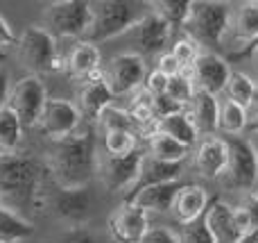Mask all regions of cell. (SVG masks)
<instances>
[{"label":"cell","instance_id":"obj_1","mask_svg":"<svg viewBox=\"0 0 258 243\" xmlns=\"http://www.w3.org/2000/svg\"><path fill=\"white\" fill-rule=\"evenodd\" d=\"M48 168L21 153L0 155V207L30 221L32 214L48 205L45 193Z\"/></svg>","mask_w":258,"mask_h":243},{"label":"cell","instance_id":"obj_2","mask_svg":"<svg viewBox=\"0 0 258 243\" xmlns=\"http://www.w3.org/2000/svg\"><path fill=\"white\" fill-rule=\"evenodd\" d=\"M95 159L98 139L93 127L82 121V125L68 139L52 143L45 155V168L59 189H80L95 175Z\"/></svg>","mask_w":258,"mask_h":243},{"label":"cell","instance_id":"obj_3","mask_svg":"<svg viewBox=\"0 0 258 243\" xmlns=\"http://www.w3.org/2000/svg\"><path fill=\"white\" fill-rule=\"evenodd\" d=\"M91 18L89 27L82 41L98 45L102 41L120 39L122 34L143 16L145 12H138L136 3H127V0H100V3H89Z\"/></svg>","mask_w":258,"mask_h":243},{"label":"cell","instance_id":"obj_4","mask_svg":"<svg viewBox=\"0 0 258 243\" xmlns=\"http://www.w3.org/2000/svg\"><path fill=\"white\" fill-rule=\"evenodd\" d=\"M16 59L23 68L30 71V75H43V73H57L66 68V57H61L57 48V39L48 34L41 25H30L18 34Z\"/></svg>","mask_w":258,"mask_h":243},{"label":"cell","instance_id":"obj_5","mask_svg":"<svg viewBox=\"0 0 258 243\" xmlns=\"http://www.w3.org/2000/svg\"><path fill=\"white\" fill-rule=\"evenodd\" d=\"M229 12L231 5L220 0H192L188 18L181 30L190 36L197 45L209 48H222L224 34L229 25Z\"/></svg>","mask_w":258,"mask_h":243},{"label":"cell","instance_id":"obj_6","mask_svg":"<svg viewBox=\"0 0 258 243\" xmlns=\"http://www.w3.org/2000/svg\"><path fill=\"white\" fill-rule=\"evenodd\" d=\"M227 166L218 177L229 191H251L258 186V157L247 136H224Z\"/></svg>","mask_w":258,"mask_h":243},{"label":"cell","instance_id":"obj_7","mask_svg":"<svg viewBox=\"0 0 258 243\" xmlns=\"http://www.w3.org/2000/svg\"><path fill=\"white\" fill-rule=\"evenodd\" d=\"M91 7L86 0H57L41 9L39 25L52 39H77L82 41L89 27Z\"/></svg>","mask_w":258,"mask_h":243},{"label":"cell","instance_id":"obj_8","mask_svg":"<svg viewBox=\"0 0 258 243\" xmlns=\"http://www.w3.org/2000/svg\"><path fill=\"white\" fill-rule=\"evenodd\" d=\"M45 100H48L45 82L39 75H25L9 89L5 107L12 109L14 116L23 125V130H30V127H36V123H39Z\"/></svg>","mask_w":258,"mask_h":243},{"label":"cell","instance_id":"obj_9","mask_svg":"<svg viewBox=\"0 0 258 243\" xmlns=\"http://www.w3.org/2000/svg\"><path fill=\"white\" fill-rule=\"evenodd\" d=\"M145 59L136 53H118L113 57H109L107 62L100 66V77L104 80V84L109 86V91L116 95H129L143 86L145 82Z\"/></svg>","mask_w":258,"mask_h":243},{"label":"cell","instance_id":"obj_10","mask_svg":"<svg viewBox=\"0 0 258 243\" xmlns=\"http://www.w3.org/2000/svg\"><path fill=\"white\" fill-rule=\"evenodd\" d=\"M256 43H258V3L231 5L222 48L229 50V57H242V55H249Z\"/></svg>","mask_w":258,"mask_h":243},{"label":"cell","instance_id":"obj_11","mask_svg":"<svg viewBox=\"0 0 258 243\" xmlns=\"http://www.w3.org/2000/svg\"><path fill=\"white\" fill-rule=\"evenodd\" d=\"M172 36V27L150 9L120 36L129 41V53H136L145 59V55H161Z\"/></svg>","mask_w":258,"mask_h":243},{"label":"cell","instance_id":"obj_12","mask_svg":"<svg viewBox=\"0 0 258 243\" xmlns=\"http://www.w3.org/2000/svg\"><path fill=\"white\" fill-rule=\"evenodd\" d=\"M82 114L75 107V103L63 98H48L45 107L41 112V118L36 123V127L41 130V134H45L52 143L63 141L82 125Z\"/></svg>","mask_w":258,"mask_h":243},{"label":"cell","instance_id":"obj_13","mask_svg":"<svg viewBox=\"0 0 258 243\" xmlns=\"http://www.w3.org/2000/svg\"><path fill=\"white\" fill-rule=\"evenodd\" d=\"M145 150L138 148L136 153L127 155V157H111L104 150H98V159H95V173L100 175V182L107 186L109 191H127L134 186L138 175V166Z\"/></svg>","mask_w":258,"mask_h":243},{"label":"cell","instance_id":"obj_14","mask_svg":"<svg viewBox=\"0 0 258 243\" xmlns=\"http://www.w3.org/2000/svg\"><path fill=\"white\" fill-rule=\"evenodd\" d=\"M229 75H231L229 62L224 57H220L218 53H213V50H202L197 62L188 71V77H190L195 91L211 95H218L220 91H224Z\"/></svg>","mask_w":258,"mask_h":243},{"label":"cell","instance_id":"obj_15","mask_svg":"<svg viewBox=\"0 0 258 243\" xmlns=\"http://www.w3.org/2000/svg\"><path fill=\"white\" fill-rule=\"evenodd\" d=\"M147 227H150V216L141 207L125 200L120 207L109 214L107 221V230L113 243H141Z\"/></svg>","mask_w":258,"mask_h":243},{"label":"cell","instance_id":"obj_16","mask_svg":"<svg viewBox=\"0 0 258 243\" xmlns=\"http://www.w3.org/2000/svg\"><path fill=\"white\" fill-rule=\"evenodd\" d=\"M202 221L215 243H238L245 236V232L240 230L236 221V207L224 203L222 198L209 200V207H206Z\"/></svg>","mask_w":258,"mask_h":243},{"label":"cell","instance_id":"obj_17","mask_svg":"<svg viewBox=\"0 0 258 243\" xmlns=\"http://www.w3.org/2000/svg\"><path fill=\"white\" fill-rule=\"evenodd\" d=\"M48 203L52 205L59 221L68 223V227L84 225L91 209L89 186H80V189H59L57 186V191L48 196Z\"/></svg>","mask_w":258,"mask_h":243},{"label":"cell","instance_id":"obj_18","mask_svg":"<svg viewBox=\"0 0 258 243\" xmlns=\"http://www.w3.org/2000/svg\"><path fill=\"white\" fill-rule=\"evenodd\" d=\"M183 175V164H165L159 159L150 157V155H143L141 166H138V175L134 186L125 193V200L134 198L138 191L150 189L156 184H168V182H179Z\"/></svg>","mask_w":258,"mask_h":243},{"label":"cell","instance_id":"obj_19","mask_svg":"<svg viewBox=\"0 0 258 243\" xmlns=\"http://www.w3.org/2000/svg\"><path fill=\"white\" fill-rule=\"evenodd\" d=\"M192 166L202 177L218 180L227 166V143L220 136H202L192 153Z\"/></svg>","mask_w":258,"mask_h":243},{"label":"cell","instance_id":"obj_20","mask_svg":"<svg viewBox=\"0 0 258 243\" xmlns=\"http://www.w3.org/2000/svg\"><path fill=\"white\" fill-rule=\"evenodd\" d=\"M209 191L200 184H183L179 189L177 198L172 203V216L177 218L179 225H190L197 218L204 216L206 207H209Z\"/></svg>","mask_w":258,"mask_h":243},{"label":"cell","instance_id":"obj_21","mask_svg":"<svg viewBox=\"0 0 258 243\" xmlns=\"http://www.w3.org/2000/svg\"><path fill=\"white\" fill-rule=\"evenodd\" d=\"M183 112H186V116L190 118V123L195 125V130L200 136L202 134L213 136L215 132H218V112H220L218 95L195 91L190 103L183 107Z\"/></svg>","mask_w":258,"mask_h":243},{"label":"cell","instance_id":"obj_22","mask_svg":"<svg viewBox=\"0 0 258 243\" xmlns=\"http://www.w3.org/2000/svg\"><path fill=\"white\" fill-rule=\"evenodd\" d=\"M113 105V93L109 91V86L104 84L102 77H91V80L82 82V86L77 89V103L75 107L80 109L84 121H95L100 116L104 107Z\"/></svg>","mask_w":258,"mask_h":243},{"label":"cell","instance_id":"obj_23","mask_svg":"<svg viewBox=\"0 0 258 243\" xmlns=\"http://www.w3.org/2000/svg\"><path fill=\"white\" fill-rule=\"evenodd\" d=\"M100 66H102V53L89 41H77L66 57V71L80 82L98 77Z\"/></svg>","mask_w":258,"mask_h":243},{"label":"cell","instance_id":"obj_24","mask_svg":"<svg viewBox=\"0 0 258 243\" xmlns=\"http://www.w3.org/2000/svg\"><path fill=\"white\" fill-rule=\"evenodd\" d=\"M181 186H183L181 180L168 182V184H156V186H150V189L138 191L134 198L125 200V203H134L136 207H141L147 216H150V214H168L170 209H172V203Z\"/></svg>","mask_w":258,"mask_h":243},{"label":"cell","instance_id":"obj_25","mask_svg":"<svg viewBox=\"0 0 258 243\" xmlns=\"http://www.w3.org/2000/svg\"><path fill=\"white\" fill-rule=\"evenodd\" d=\"M154 132H159V134H165V136H170V139L179 141V143L186 145V148H192V145H197V141H200V134H197L195 125L190 123V118L186 116V112L170 114V116L156 121Z\"/></svg>","mask_w":258,"mask_h":243},{"label":"cell","instance_id":"obj_26","mask_svg":"<svg viewBox=\"0 0 258 243\" xmlns=\"http://www.w3.org/2000/svg\"><path fill=\"white\" fill-rule=\"evenodd\" d=\"M145 155L150 157L159 159V162H165V164H183L190 155V148L181 145L179 141L170 139L165 134H159V132H152L147 136V150Z\"/></svg>","mask_w":258,"mask_h":243},{"label":"cell","instance_id":"obj_27","mask_svg":"<svg viewBox=\"0 0 258 243\" xmlns=\"http://www.w3.org/2000/svg\"><path fill=\"white\" fill-rule=\"evenodd\" d=\"M249 127V114L242 109L240 105L231 103V100H220V112H218V132L224 136H242V132Z\"/></svg>","mask_w":258,"mask_h":243},{"label":"cell","instance_id":"obj_28","mask_svg":"<svg viewBox=\"0 0 258 243\" xmlns=\"http://www.w3.org/2000/svg\"><path fill=\"white\" fill-rule=\"evenodd\" d=\"M34 234V223L0 207V243H23Z\"/></svg>","mask_w":258,"mask_h":243},{"label":"cell","instance_id":"obj_29","mask_svg":"<svg viewBox=\"0 0 258 243\" xmlns=\"http://www.w3.org/2000/svg\"><path fill=\"white\" fill-rule=\"evenodd\" d=\"M98 127L102 130V134H111V132H132V134L141 136V130L134 123V118L127 114V109H120L116 105H109L100 112V116L95 118Z\"/></svg>","mask_w":258,"mask_h":243},{"label":"cell","instance_id":"obj_30","mask_svg":"<svg viewBox=\"0 0 258 243\" xmlns=\"http://www.w3.org/2000/svg\"><path fill=\"white\" fill-rule=\"evenodd\" d=\"M23 136V125L9 107H0V155L18 153Z\"/></svg>","mask_w":258,"mask_h":243},{"label":"cell","instance_id":"obj_31","mask_svg":"<svg viewBox=\"0 0 258 243\" xmlns=\"http://www.w3.org/2000/svg\"><path fill=\"white\" fill-rule=\"evenodd\" d=\"M190 3L192 0H156V3H147V7L154 14H159L174 32L181 30L183 23H186L188 12H190Z\"/></svg>","mask_w":258,"mask_h":243},{"label":"cell","instance_id":"obj_32","mask_svg":"<svg viewBox=\"0 0 258 243\" xmlns=\"http://www.w3.org/2000/svg\"><path fill=\"white\" fill-rule=\"evenodd\" d=\"M254 89H256V82L242 71H231L227 86H224L227 100L240 105L242 109H249L251 98H254Z\"/></svg>","mask_w":258,"mask_h":243},{"label":"cell","instance_id":"obj_33","mask_svg":"<svg viewBox=\"0 0 258 243\" xmlns=\"http://www.w3.org/2000/svg\"><path fill=\"white\" fill-rule=\"evenodd\" d=\"M102 150L111 157H127V155L138 150V136L132 132H111L104 134L102 139Z\"/></svg>","mask_w":258,"mask_h":243},{"label":"cell","instance_id":"obj_34","mask_svg":"<svg viewBox=\"0 0 258 243\" xmlns=\"http://www.w3.org/2000/svg\"><path fill=\"white\" fill-rule=\"evenodd\" d=\"M236 221L245 234L258 232V196L254 191L245 193L240 205H236Z\"/></svg>","mask_w":258,"mask_h":243},{"label":"cell","instance_id":"obj_35","mask_svg":"<svg viewBox=\"0 0 258 243\" xmlns=\"http://www.w3.org/2000/svg\"><path fill=\"white\" fill-rule=\"evenodd\" d=\"M170 53H172V57L177 59L181 73H188L192 68V64L197 62V57L202 55V48L190 39V36L183 34L181 39L174 41V45H172V50H170Z\"/></svg>","mask_w":258,"mask_h":243},{"label":"cell","instance_id":"obj_36","mask_svg":"<svg viewBox=\"0 0 258 243\" xmlns=\"http://www.w3.org/2000/svg\"><path fill=\"white\" fill-rule=\"evenodd\" d=\"M192 93H195V86H192L188 73H179V75L170 77L168 80V89H165V95H168L172 103H177L179 107H186L190 103Z\"/></svg>","mask_w":258,"mask_h":243},{"label":"cell","instance_id":"obj_37","mask_svg":"<svg viewBox=\"0 0 258 243\" xmlns=\"http://www.w3.org/2000/svg\"><path fill=\"white\" fill-rule=\"evenodd\" d=\"M141 243H181V234L165 225H150Z\"/></svg>","mask_w":258,"mask_h":243},{"label":"cell","instance_id":"obj_38","mask_svg":"<svg viewBox=\"0 0 258 243\" xmlns=\"http://www.w3.org/2000/svg\"><path fill=\"white\" fill-rule=\"evenodd\" d=\"M179 234H181V243H215L211 239V234L202 218H197L190 225H183V230L179 232Z\"/></svg>","mask_w":258,"mask_h":243},{"label":"cell","instance_id":"obj_39","mask_svg":"<svg viewBox=\"0 0 258 243\" xmlns=\"http://www.w3.org/2000/svg\"><path fill=\"white\" fill-rule=\"evenodd\" d=\"M61 243H100V241L86 225H75V227H66V232L61 234Z\"/></svg>","mask_w":258,"mask_h":243},{"label":"cell","instance_id":"obj_40","mask_svg":"<svg viewBox=\"0 0 258 243\" xmlns=\"http://www.w3.org/2000/svg\"><path fill=\"white\" fill-rule=\"evenodd\" d=\"M152 112H154V118L156 121H161V118L170 116V114H177V112H183V107H179L177 103H172V100L168 98V95H154V100H152Z\"/></svg>","mask_w":258,"mask_h":243},{"label":"cell","instance_id":"obj_41","mask_svg":"<svg viewBox=\"0 0 258 243\" xmlns=\"http://www.w3.org/2000/svg\"><path fill=\"white\" fill-rule=\"evenodd\" d=\"M168 80H170V77H165L163 73H159L154 68V71H150L145 75V82H143V86H145V91H150L152 95H163L165 89H168Z\"/></svg>","mask_w":258,"mask_h":243},{"label":"cell","instance_id":"obj_42","mask_svg":"<svg viewBox=\"0 0 258 243\" xmlns=\"http://www.w3.org/2000/svg\"><path fill=\"white\" fill-rule=\"evenodd\" d=\"M156 71L159 73H163L165 77H174V75H179L181 73V68H179V64H177V59L172 57V53H161L159 55V59H156Z\"/></svg>","mask_w":258,"mask_h":243},{"label":"cell","instance_id":"obj_43","mask_svg":"<svg viewBox=\"0 0 258 243\" xmlns=\"http://www.w3.org/2000/svg\"><path fill=\"white\" fill-rule=\"evenodd\" d=\"M16 43V36H14L12 27H9V23L5 21L3 16H0V55H5V50L12 48V45Z\"/></svg>","mask_w":258,"mask_h":243},{"label":"cell","instance_id":"obj_44","mask_svg":"<svg viewBox=\"0 0 258 243\" xmlns=\"http://www.w3.org/2000/svg\"><path fill=\"white\" fill-rule=\"evenodd\" d=\"M7 95H9V82H7V73L0 68V107H5L7 103Z\"/></svg>","mask_w":258,"mask_h":243},{"label":"cell","instance_id":"obj_45","mask_svg":"<svg viewBox=\"0 0 258 243\" xmlns=\"http://www.w3.org/2000/svg\"><path fill=\"white\" fill-rule=\"evenodd\" d=\"M247 114H249V118L258 116V84L254 89V98H251V105H249V109H247Z\"/></svg>","mask_w":258,"mask_h":243},{"label":"cell","instance_id":"obj_46","mask_svg":"<svg viewBox=\"0 0 258 243\" xmlns=\"http://www.w3.org/2000/svg\"><path fill=\"white\" fill-rule=\"evenodd\" d=\"M249 143H251V148H254V153H256V157H258V132H249Z\"/></svg>","mask_w":258,"mask_h":243},{"label":"cell","instance_id":"obj_47","mask_svg":"<svg viewBox=\"0 0 258 243\" xmlns=\"http://www.w3.org/2000/svg\"><path fill=\"white\" fill-rule=\"evenodd\" d=\"M238 243H258V232H251V234H245Z\"/></svg>","mask_w":258,"mask_h":243},{"label":"cell","instance_id":"obj_48","mask_svg":"<svg viewBox=\"0 0 258 243\" xmlns=\"http://www.w3.org/2000/svg\"><path fill=\"white\" fill-rule=\"evenodd\" d=\"M249 132H258V116L254 118H249V127H247Z\"/></svg>","mask_w":258,"mask_h":243},{"label":"cell","instance_id":"obj_49","mask_svg":"<svg viewBox=\"0 0 258 243\" xmlns=\"http://www.w3.org/2000/svg\"><path fill=\"white\" fill-rule=\"evenodd\" d=\"M251 53H254V57H256V66H258V43L254 45V50H251Z\"/></svg>","mask_w":258,"mask_h":243},{"label":"cell","instance_id":"obj_50","mask_svg":"<svg viewBox=\"0 0 258 243\" xmlns=\"http://www.w3.org/2000/svg\"><path fill=\"white\" fill-rule=\"evenodd\" d=\"M254 193H256V196H258V186H256V189H254Z\"/></svg>","mask_w":258,"mask_h":243},{"label":"cell","instance_id":"obj_51","mask_svg":"<svg viewBox=\"0 0 258 243\" xmlns=\"http://www.w3.org/2000/svg\"><path fill=\"white\" fill-rule=\"evenodd\" d=\"M0 59H3V55H0Z\"/></svg>","mask_w":258,"mask_h":243}]
</instances>
